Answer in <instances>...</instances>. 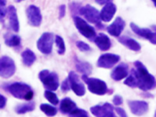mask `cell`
<instances>
[{
	"instance_id": "cell-1",
	"label": "cell",
	"mask_w": 156,
	"mask_h": 117,
	"mask_svg": "<svg viewBox=\"0 0 156 117\" xmlns=\"http://www.w3.org/2000/svg\"><path fill=\"white\" fill-rule=\"evenodd\" d=\"M135 73L138 80V87L144 91H148L156 87L154 76L149 73L144 64L140 61H135Z\"/></svg>"
},
{
	"instance_id": "cell-2",
	"label": "cell",
	"mask_w": 156,
	"mask_h": 117,
	"mask_svg": "<svg viewBox=\"0 0 156 117\" xmlns=\"http://www.w3.org/2000/svg\"><path fill=\"white\" fill-rule=\"evenodd\" d=\"M5 90H8L14 98L18 99L30 101L34 97V91L28 84L20 82H15L11 84H5L2 86Z\"/></svg>"
},
{
	"instance_id": "cell-3",
	"label": "cell",
	"mask_w": 156,
	"mask_h": 117,
	"mask_svg": "<svg viewBox=\"0 0 156 117\" xmlns=\"http://www.w3.org/2000/svg\"><path fill=\"white\" fill-rule=\"evenodd\" d=\"M82 80L87 85L90 92L98 95H104L108 92V87L105 81L98 78L88 77V76L83 75Z\"/></svg>"
},
{
	"instance_id": "cell-4",
	"label": "cell",
	"mask_w": 156,
	"mask_h": 117,
	"mask_svg": "<svg viewBox=\"0 0 156 117\" xmlns=\"http://www.w3.org/2000/svg\"><path fill=\"white\" fill-rule=\"evenodd\" d=\"M38 78L46 90L55 91L59 86L58 76L55 72H49L48 69H43L39 73Z\"/></svg>"
},
{
	"instance_id": "cell-5",
	"label": "cell",
	"mask_w": 156,
	"mask_h": 117,
	"mask_svg": "<svg viewBox=\"0 0 156 117\" xmlns=\"http://www.w3.org/2000/svg\"><path fill=\"white\" fill-rule=\"evenodd\" d=\"M73 21H74L76 29L82 35L88 39L89 41H94L97 35H96L95 29L94 27L89 25L84 20L82 19L80 16H73Z\"/></svg>"
},
{
	"instance_id": "cell-6",
	"label": "cell",
	"mask_w": 156,
	"mask_h": 117,
	"mask_svg": "<svg viewBox=\"0 0 156 117\" xmlns=\"http://www.w3.org/2000/svg\"><path fill=\"white\" fill-rule=\"evenodd\" d=\"M16 72V64L10 57L3 55L0 59V75L1 77L7 78L13 76Z\"/></svg>"
},
{
	"instance_id": "cell-7",
	"label": "cell",
	"mask_w": 156,
	"mask_h": 117,
	"mask_svg": "<svg viewBox=\"0 0 156 117\" xmlns=\"http://www.w3.org/2000/svg\"><path fill=\"white\" fill-rule=\"evenodd\" d=\"M54 42V35L50 32H44L37 41V48L41 53L48 55L51 52Z\"/></svg>"
},
{
	"instance_id": "cell-8",
	"label": "cell",
	"mask_w": 156,
	"mask_h": 117,
	"mask_svg": "<svg viewBox=\"0 0 156 117\" xmlns=\"http://www.w3.org/2000/svg\"><path fill=\"white\" fill-rule=\"evenodd\" d=\"M79 13L84 16V18L90 23H94L95 25L101 23L100 12L95 7L89 4L80 8Z\"/></svg>"
},
{
	"instance_id": "cell-9",
	"label": "cell",
	"mask_w": 156,
	"mask_h": 117,
	"mask_svg": "<svg viewBox=\"0 0 156 117\" xmlns=\"http://www.w3.org/2000/svg\"><path fill=\"white\" fill-rule=\"evenodd\" d=\"M68 79H69L71 89L76 95L81 97L85 94L86 89L84 84L82 83L79 76L75 73L74 71L69 72V75H68Z\"/></svg>"
},
{
	"instance_id": "cell-10",
	"label": "cell",
	"mask_w": 156,
	"mask_h": 117,
	"mask_svg": "<svg viewBox=\"0 0 156 117\" xmlns=\"http://www.w3.org/2000/svg\"><path fill=\"white\" fill-rule=\"evenodd\" d=\"M26 13H27L29 24L33 27H39L41 25L42 16H41V10L37 6L34 5H29L26 10Z\"/></svg>"
},
{
	"instance_id": "cell-11",
	"label": "cell",
	"mask_w": 156,
	"mask_h": 117,
	"mask_svg": "<svg viewBox=\"0 0 156 117\" xmlns=\"http://www.w3.org/2000/svg\"><path fill=\"white\" fill-rule=\"evenodd\" d=\"M120 60V56L115 54L105 53L98 58L97 66L100 68L110 69Z\"/></svg>"
},
{
	"instance_id": "cell-12",
	"label": "cell",
	"mask_w": 156,
	"mask_h": 117,
	"mask_svg": "<svg viewBox=\"0 0 156 117\" xmlns=\"http://www.w3.org/2000/svg\"><path fill=\"white\" fill-rule=\"evenodd\" d=\"M127 104L132 113L137 116L143 115L148 111V103L144 101H129Z\"/></svg>"
},
{
	"instance_id": "cell-13",
	"label": "cell",
	"mask_w": 156,
	"mask_h": 117,
	"mask_svg": "<svg viewBox=\"0 0 156 117\" xmlns=\"http://www.w3.org/2000/svg\"><path fill=\"white\" fill-rule=\"evenodd\" d=\"M126 23L123 19L118 16L115 18V20L113 21V23H111L107 28V31L110 35L113 36V37H119L124 29Z\"/></svg>"
},
{
	"instance_id": "cell-14",
	"label": "cell",
	"mask_w": 156,
	"mask_h": 117,
	"mask_svg": "<svg viewBox=\"0 0 156 117\" xmlns=\"http://www.w3.org/2000/svg\"><path fill=\"white\" fill-rule=\"evenodd\" d=\"M90 112L96 117H104L113 112L114 108L111 104L106 102L103 105H97L90 107Z\"/></svg>"
},
{
	"instance_id": "cell-15",
	"label": "cell",
	"mask_w": 156,
	"mask_h": 117,
	"mask_svg": "<svg viewBox=\"0 0 156 117\" xmlns=\"http://www.w3.org/2000/svg\"><path fill=\"white\" fill-rule=\"evenodd\" d=\"M128 69H129V67H128L127 64L125 62H122L112 71L111 78L115 81H119V80L127 77L128 73H129Z\"/></svg>"
},
{
	"instance_id": "cell-16",
	"label": "cell",
	"mask_w": 156,
	"mask_h": 117,
	"mask_svg": "<svg viewBox=\"0 0 156 117\" xmlns=\"http://www.w3.org/2000/svg\"><path fill=\"white\" fill-rule=\"evenodd\" d=\"M116 10V5L113 2H108L105 4L100 12L101 20L104 22H109L113 18Z\"/></svg>"
},
{
	"instance_id": "cell-17",
	"label": "cell",
	"mask_w": 156,
	"mask_h": 117,
	"mask_svg": "<svg viewBox=\"0 0 156 117\" xmlns=\"http://www.w3.org/2000/svg\"><path fill=\"white\" fill-rule=\"evenodd\" d=\"M8 15H9V27L12 30L16 33L19 32L20 30V23L18 20L17 11L13 5H9L7 8Z\"/></svg>"
},
{
	"instance_id": "cell-18",
	"label": "cell",
	"mask_w": 156,
	"mask_h": 117,
	"mask_svg": "<svg viewBox=\"0 0 156 117\" xmlns=\"http://www.w3.org/2000/svg\"><path fill=\"white\" fill-rule=\"evenodd\" d=\"M94 43L101 51H107L111 48L112 42L109 37L105 34L99 33L94 39Z\"/></svg>"
},
{
	"instance_id": "cell-19",
	"label": "cell",
	"mask_w": 156,
	"mask_h": 117,
	"mask_svg": "<svg viewBox=\"0 0 156 117\" xmlns=\"http://www.w3.org/2000/svg\"><path fill=\"white\" fill-rule=\"evenodd\" d=\"M131 30L134 32L135 34H137L138 36L147 39L150 42L152 41L153 37H154V33L148 28H142V27H138L136 23H130L129 24Z\"/></svg>"
},
{
	"instance_id": "cell-20",
	"label": "cell",
	"mask_w": 156,
	"mask_h": 117,
	"mask_svg": "<svg viewBox=\"0 0 156 117\" xmlns=\"http://www.w3.org/2000/svg\"><path fill=\"white\" fill-rule=\"evenodd\" d=\"M118 41L119 43L123 44L125 47L133 51H139L141 48L140 44L136 40L132 37H127V36H122V37H119Z\"/></svg>"
},
{
	"instance_id": "cell-21",
	"label": "cell",
	"mask_w": 156,
	"mask_h": 117,
	"mask_svg": "<svg viewBox=\"0 0 156 117\" xmlns=\"http://www.w3.org/2000/svg\"><path fill=\"white\" fill-rule=\"evenodd\" d=\"M76 108V103L69 98H65L60 101L59 109L62 113L70 114Z\"/></svg>"
},
{
	"instance_id": "cell-22",
	"label": "cell",
	"mask_w": 156,
	"mask_h": 117,
	"mask_svg": "<svg viewBox=\"0 0 156 117\" xmlns=\"http://www.w3.org/2000/svg\"><path fill=\"white\" fill-rule=\"evenodd\" d=\"M22 62L26 66H30L33 65L36 59V55L33 51L29 48L25 49L21 54Z\"/></svg>"
},
{
	"instance_id": "cell-23",
	"label": "cell",
	"mask_w": 156,
	"mask_h": 117,
	"mask_svg": "<svg viewBox=\"0 0 156 117\" xmlns=\"http://www.w3.org/2000/svg\"><path fill=\"white\" fill-rule=\"evenodd\" d=\"M75 66H76V69L83 75L89 76L91 73L92 66L89 62L76 59L75 60Z\"/></svg>"
},
{
	"instance_id": "cell-24",
	"label": "cell",
	"mask_w": 156,
	"mask_h": 117,
	"mask_svg": "<svg viewBox=\"0 0 156 117\" xmlns=\"http://www.w3.org/2000/svg\"><path fill=\"white\" fill-rule=\"evenodd\" d=\"M4 38H5V44L9 47L19 46L21 43V38L16 34H5Z\"/></svg>"
},
{
	"instance_id": "cell-25",
	"label": "cell",
	"mask_w": 156,
	"mask_h": 117,
	"mask_svg": "<svg viewBox=\"0 0 156 117\" xmlns=\"http://www.w3.org/2000/svg\"><path fill=\"white\" fill-rule=\"evenodd\" d=\"M35 108V104L34 101H30V102L25 103V104H21L16 107L15 111L17 114H24L27 112H32Z\"/></svg>"
},
{
	"instance_id": "cell-26",
	"label": "cell",
	"mask_w": 156,
	"mask_h": 117,
	"mask_svg": "<svg viewBox=\"0 0 156 117\" xmlns=\"http://www.w3.org/2000/svg\"><path fill=\"white\" fill-rule=\"evenodd\" d=\"M124 84L125 85L128 86L130 87H138V80L136 78V73H135L134 69H132L131 73L126 78V80H124Z\"/></svg>"
},
{
	"instance_id": "cell-27",
	"label": "cell",
	"mask_w": 156,
	"mask_h": 117,
	"mask_svg": "<svg viewBox=\"0 0 156 117\" xmlns=\"http://www.w3.org/2000/svg\"><path fill=\"white\" fill-rule=\"evenodd\" d=\"M40 109L44 112L47 116H55L57 113V108L55 107L50 105L48 104H41L40 105Z\"/></svg>"
},
{
	"instance_id": "cell-28",
	"label": "cell",
	"mask_w": 156,
	"mask_h": 117,
	"mask_svg": "<svg viewBox=\"0 0 156 117\" xmlns=\"http://www.w3.org/2000/svg\"><path fill=\"white\" fill-rule=\"evenodd\" d=\"M44 98H46L50 103H51V104H52V105H58V102H59L56 94H55V93H54L53 91H51V90H46L45 91H44Z\"/></svg>"
},
{
	"instance_id": "cell-29",
	"label": "cell",
	"mask_w": 156,
	"mask_h": 117,
	"mask_svg": "<svg viewBox=\"0 0 156 117\" xmlns=\"http://www.w3.org/2000/svg\"><path fill=\"white\" fill-rule=\"evenodd\" d=\"M55 41L57 45V48H58V53L59 55H63L66 52V46H65L63 38L61 36L56 35Z\"/></svg>"
},
{
	"instance_id": "cell-30",
	"label": "cell",
	"mask_w": 156,
	"mask_h": 117,
	"mask_svg": "<svg viewBox=\"0 0 156 117\" xmlns=\"http://www.w3.org/2000/svg\"><path fill=\"white\" fill-rule=\"evenodd\" d=\"M69 117H89V115L85 110L76 108L73 112L69 114Z\"/></svg>"
},
{
	"instance_id": "cell-31",
	"label": "cell",
	"mask_w": 156,
	"mask_h": 117,
	"mask_svg": "<svg viewBox=\"0 0 156 117\" xmlns=\"http://www.w3.org/2000/svg\"><path fill=\"white\" fill-rule=\"evenodd\" d=\"M5 5H6V0H0V17L2 23L3 22V19L6 12H8L7 9L5 8Z\"/></svg>"
},
{
	"instance_id": "cell-32",
	"label": "cell",
	"mask_w": 156,
	"mask_h": 117,
	"mask_svg": "<svg viewBox=\"0 0 156 117\" xmlns=\"http://www.w3.org/2000/svg\"><path fill=\"white\" fill-rule=\"evenodd\" d=\"M76 46L77 47L78 49L81 51H90V50L91 49L90 47L89 46L88 44L83 42V41H76Z\"/></svg>"
},
{
	"instance_id": "cell-33",
	"label": "cell",
	"mask_w": 156,
	"mask_h": 117,
	"mask_svg": "<svg viewBox=\"0 0 156 117\" xmlns=\"http://www.w3.org/2000/svg\"><path fill=\"white\" fill-rule=\"evenodd\" d=\"M70 84H69V79L66 78L65 80L62 81V84H61V90H62V92L66 93L67 91H69V89H70Z\"/></svg>"
},
{
	"instance_id": "cell-34",
	"label": "cell",
	"mask_w": 156,
	"mask_h": 117,
	"mask_svg": "<svg viewBox=\"0 0 156 117\" xmlns=\"http://www.w3.org/2000/svg\"><path fill=\"white\" fill-rule=\"evenodd\" d=\"M122 101H123V99H122V96L119 95V94H116V95H115L114 96L113 98H112V102H113L114 105H122Z\"/></svg>"
},
{
	"instance_id": "cell-35",
	"label": "cell",
	"mask_w": 156,
	"mask_h": 117,
	"mask_svg": "<svg viewBox=\"0 0 156 117\" xmlns=\"http://www.w3.org/2000/svg\"><path fill=\"white\" fill-rule=\"evenodd\" d=\"M66 15V5H61L58 7V18L62 19Z\"/></svg>"
},
{
	"instance_id": "cell-36",
	"label": "cell",
	"mask_w": 156,
	"mask_h": 117,
	"mask_svg": "<svg viewBox=\"0 0 156 117\" xmlns=\"http://www.w3.org/2000/svg\"><path fill=\"white\" fill-rule=\"evenodd\" d=\"M115 112H117V114H118L120 117H128L126 111H125L123 108H119V107H116V108H115Z\"/></svg>"
},
{
	"instance_id": "cell-37",
	"label": "cell",
	"mask_w": 156,
	"mask_h": 117,
	"mask_svg": "<svg viewBox=\"0 0 156 117\" xmlns=\"http://www.w3.org/2000/svg\"><path fill=\"white\" fill-rule=\"evenodd\" d=\"M6 101H7L6 98L2 94H0V108L1 109H3L5 108V105H6Z\"/></svg>"
},
{
	"instance_id": "cell-38",
	"label": "cell",
	"mask_w": 156,
	"mask_h": 117,
	"mask_svg": "<svg viewBox=\"0 0 156 117\" xmlns=\"http://www.w3.org/2000/svg\"><path fill=\"white\" fill-rule=\"evenodd\" d=\"M95 2L99 5H105L108 2H112V0H95Z\"/></svg>"
},
{
	"instance_id": "cell-39",
	"label": "cell",
	"mask_w": 156,
	"mask_h": 117,
	"mask_svg": "<svg viewBox=\"0 0 156 117\" xmlns=\"http://www.w3.org/2000/svg\"><path fill=\"white\" fill-rule=\"evenodd\" d=\"M104 117H116V116H115V115L114 114V112H111V113L106 115L105 116H104Z\"/></svg>"
},
{
	"instance_id": "cell-40",
	"label": "cell",
	"mask_w": 156,
	"mask_h": 117,
	"mask_svg": "<svg viewBox=\"0 0 156 117\" xmlns=\"http://www.w3.org/2000/svg\"><path fill=\"white\" fill-rule=\"evenodd\" d=\"M151 1H152V2H153V3H154V6H155V7H156V0H151Z\"/></svg>"
},
{
	"instance_id": "cell-41",
	"label": "cell",
	"mask_w": 156,
	"mask_h": 117,
	"mask_svg": "<svg viewBox=\"0 0 156 117\" xmlns=\"http://www.w3.org/2000/svg\"><path fill=\"white\" fill-rule=\"evenodd\" d=\"M152 28H153V30H155V32H156V25H154V26H152Z\"/></svg>"
},
{
	"instance_id": "cell-42",
	"label": "cell",
	"mask_w": 156,
	"mask_h": 117,
	"mask_svg": "<svg viewBox=\"0 0 156 117\" xmlns=\"http://www.w3.org/2000/svg\"><path fill=\"white\" fill-rule=\"evenodd\" d=\"M16 2H20V1H22V0H16Z\"/></svg>"
},
{
	"instance_id": "cell-43",
	"label": "cell",
	"mask_w": 156,
	"mask_h": 117,
	"mask_svg": "<svg viewBox=\"0 0 156 117\" xmlns=\"http://www.w3.org/2000/svg\"><path fill=\"white\" fill-rule=\"evenodd\" d=\"M154 117H156V111H155V112H154Z\"/></svg>"
}]
</instances>
